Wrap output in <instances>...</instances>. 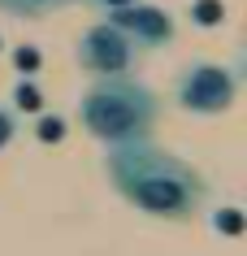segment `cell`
Masks as SVG:
<instances>
[{"instance_id":"1","label":"cell","mask_w":247,"mask_h":256,"mask_svg":"<svg viewBox=\"0 0 247 256\" xmlns=\"http://www.w3.org/2000/svg\"><path fill=\"white\" fill-rule=\"evenodd\" d=\"M104 174L130 208L161 217V222H191L208 200L204 174L182 156L156 148L152 139H130V144L109 148Z\"/></svg>"},{"instance_id":"2","label":"cell","mask_w":247,"mask_h":256,"mask_svg":"<svg viewBox=\"0 0 247 256\" xmlns=\"http://www.w3.org/2000/svg\"><path fill=\"white\" fill-rule=\"evenodd\" d=\"M78 122L96 144L117 148L130 139H152L161 122V100L148 82L130 74H104L91 78V87L78 96Z\"/></svg>"},{"instance_id":"3","label":"cell","mask_w":247,"mask_h":256,"mask_svg":"<svg viewBox=\"0 0 247 256\" xmlns=\"http://www.w3.org/2000/svg\"><path fill=\"white\" fill-rule=\"evenodd\" d=\"M174 100L195 118H217L239 100V78L230 66L217 61H191L174 82Z\"/></svg>"},{"instance_id":"4","label":"cell","mask_w":247,"mask_h":256,"mask_svg":"<svg viewBox=\"0 0 247 256\" xmlns=\"http://www.w3.org/2000/svg\"><path fill=\"white\" fill-rule=\"evenodd\" d=\"M135 56H139L135 40L122 26H113L109 18L96 22V26H87L82 40L74 44V61L87 74H96V78H104V74H130L135 70Z\"/></svg>"},{"instance_id":"5","label":"cell","mask_w":247,"mask_h":256,"mask_svg":"<svg viewBox=\"0 0 247 256\" xmlns=\"http://www.w3.org/2000/svg\"><path fill=\"white\" fill-rule=\"evenodd\" d=\"M109 22L122 26L135 40V48H165V44L174 40V18L165 14L161 4H148V0H135V4L109 14Z\"/></svg>"},{"instance_id":"6","label":"cell","mask_w":247,"mask_h":256,"mask_svg":"<svg viewBox=\"0 0 247 256\" xmlns=\"http://www.w3.org/2000/svg\"><path fill=\"white\" fill-rule=\"evenodd\" d=\"M74 0H0V14H13V18H43V14H56Z\"/></svg>"},{"instance_id":"7","label":"cell","mask_w":247,"mask_h":256,"mask_svg":"<svg viewBox=\"0 0 247 256\" xmlns=\"http://www.w3.org/2000/svg\"><path fill=\"white\" fill-rule=\"evenodd\" d=\"M17 135V118H13V108H4L0 104V148H9Z\"/></svg>"},{"instance_id":"8","label":"cell","mask_w":247,"mask_h":256,"mask_svg":"<svg viewBox=\"0 0 247 256\" xmlns=\"http://www.w3.org/2000/svg\"><path fill=\"white\" fill-rule=\"evenodd\" d=\"M87 4H96L100 14L109 18V14H117V9H126V4H135V0H87Z\"/></svg>"}]
</instances>
